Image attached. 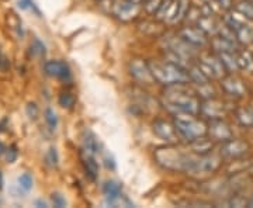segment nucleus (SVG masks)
I'll return each mask as SVG.
<instances>
[{
	"mask_svg": "<svg viewBox=\"0 0 253 208\" xmlns=\"http://www.w3.org/2000/svg\"><path fill=\"white\" fill-rule=\"evenodd\" d=\"M163 106L173 114L187 113L199 116L201 110V99L196 90H191L189 83L166 86L163 91Z\"/></svg>",
	"mask_w": 253,
	"mask_h": 208,
	"instance_id": "nucleus-1",
	"label": "nucleus"
},
{
	"mask_svg": "<svg viewBox=\"0 0 253 208\" xmlns=\"http://www.w3.org/2000/svg\"><path fill=\"white\" fill-rule=\"evenodd\" d=\"M196 155L191 149H181L176 144H168L161 148H156L154 152L155 161L166 170L186 173L189 170L190 165L194 161Z\"/></svg>",
	"mask_w": 253,
	"mask_h": 208,
	"instance_id": "nucleus-2",
	"label": "nucleus"
},
{
	"mask_svg": "<svg viewBox=\"0 0 253 208\" xmlns=\"http://www.w3.org/2000/svg\"><path fill=\"white\" fill-rule=\"evenodd\" d=\"M149 68L154 75L155 82L163 86H172L180 83H189L190 76L187 69L170 61H149Z\"/></svg>",
	"mask_w": 253,
	"mask_h": 208,
	"instance_id": "nucleus-3",
	"label": "nucleus"
},
{
	"mask_svg": "<svg viewBox=\"0 0 253 208\" xmlns=\"http://www.w3.org/2000/svg\"><path fill=\"white\" fill-rule=\"evenodd\" d=\"M173 124L180 139L187 144L200 136L207 135V123L203 118H197L196 114L177 113L173 116Z\"/></svg>",
	"mask_w": 253,
	"mask_h": 208,
	"instance_id": "nucleus-4",
	"label": "nucleus"
},
{
	"mask_svg": "<svg viewBox=\"0 0 253 208\" xmlns=\"http://www.w3.org/2000/svg\"><path fill=\"white\" fill-rule=\"evenodd\" d=\"M224 158L221 154H210L206 155H196L194 161L190 165L189 170L186 174H189L194 179H203V177H208L211 174H214L222 167L224 163Z\"/></svg>",
	"mask_w": 253,
	"mask_h": 208,
	"instance_id": "nucleus-5",
	"label": "nucleus"
},
{
	"mask_svg": "<svg viewBox=\"0 0 253 208\" xmlns=\"http://www.w3.org/2000/svg\"><path fill=\"white\" fill-rule=\"evenodd\" d=\"M190 7V0H163L162 7L155 17L161 23L173 26L186 20Z\"/></svg>",
	"mask_w": 253,
	"mask_h": 208,
	"instance_id": "nucleus-6",
	"label": "nucleus"
},
{
	"mask_svg": "<svg viewBox=\"0 0 253 208\" xmlns=\"http://www.w3.org/2000/svg\"><path fill=\"white\" fill-rule=\"evenodd\" d=\"M199 68L207 75L211 81H221L224 76L228 75V71L222 64L221 58L215 52H208V54H200L197 56Z\"/></svg>",
	"mask_w": 253,
	"mask_h": 208,
	"instance_id": "nucleus-7",
	"label": "nucleus"
},
{
	"mask_svg": "<svg viewBox=\"0 0 253 208\" xmlns=\"http://www.w3.org/2000/svg\"><path fill=\"white\" fill-rule=\"evenodd\" d=\"M144 11V6L132 0H120L113 6V16L121 23L135 21Z\"/></svg>",
	"mask_w": 253,
	"mask_h": 208,
	"instance_id": "nucleus-8",
	"label": "nucleus"
},
{
	"mask_svg": "<svg viewBox=\"0 0 253 208\" xmlns=\"http://www.w3.org/2000/svg\"><path fill=\"white\" fill-rule=\"evenodd\" d=\"M251 151V145L248 144L245 139H239V138H232L229 141H226L224 144H221L219 148V154L221 156L226 159V161H241Z\"/></svg>",
	"mask_w": 253,
	"mask_h": 208,
	"instance_id": "nucleus-9",
	"label": "nucleus"
},
{
	"mask_svg": "<svg viewBox=\"0 0 253 208\" xmlns=\"http://www.w3.org/2000/svg\"><path fill=\"white\" fill-rule=\"evenodd\" d=\"M207 135L215 144L217 142L218 144H224V142L234 138V131L224 118H214V120H208Z\"/></svg>",
	"mask_w": 253,
	"mask_h": 208,
	"instance_id": "nucleus-10",
	"label": "nucleus"
},
{
	"mask_svg": "<svg viewBox=\"0 0 253 208\" xmlns=\"http://www.w3.org/2000/svg\"><path fill=\"white\" fill-rule=\"evenodd\" d=\"M219 86L225 94H228L229 97H234V99H242L248 93L245 82L234 73H228L226 76H224L219 81Z\"/></svg>",
	"mask_w": 253,
	"mask_h": 208,
	"instance_id": "nucleus-11",
	"label": "nucleus"
},
{
	"mask_svg": "<svg viewBox=\"0 0 253 208\" xmlns=\"http://www.w3.org/2000/svg\"><path fill=\"white\" fill-rule=\"evenodd\" d=\"M179 36L187 42L191 46H194V48H204L206 45L210 44V38L199 27V26H196V24H189V26H186V27H181L180 31L177 33Z\"/></svg>",
	"mask_w": 253,
	"mask_h": 208,
	"instance_id": "nucleus-12",
	"label": "nucleus"
},
{
	"mask_svg": "<svg viewBox=\"0 0 253 208\" xmlns=\"http://www.w3.org/2000/svg\"><path fill=\"white\" fill-rule=\"evenodd\" d=\"M129 73L134 78V81L141 83V84H152L155 82L149 64L145 62L144 59H139V58L132 59L129 62Z\"/></svg>",
	"mask_w": 253,
	"mask_h": 208,
	"instance_id": "nucleus-13",
	"label": "nucleus"
},
{
	"mask_svg": "<svg viewBox=\"0 0 253 208\" xmlns=\"http://www.w3.org/2000/svg\"><path fill=\"white\" fill-rule=\"evenodd\" d=\"M226 109L224 101L218 100L217 97H211V99L201 100V110H200V116L206 117L207 120H214V118H224L226 114Z\"/></svg>",
	"mask_w": 253,
	"mask_h": 208,
	"instance_id": "nucleus-14",
	"label": "nucleus"
},
{
	"mask_svg": "<svg viewBox=\"0 0 253 208\" xmlns=\"http://www.w3.org/2000/svg\"><path fill=\"white\" fill-rule=\"evenodd\" d=\"M152 128H154L155 135L159 136L166 144H177V141L180 139L174 128V124L166 120H155Z\"/></svg>",
	"mask_w": 253,
	"mask_h": 208,
	"instance_id": "nucleus-15",
	"label": "nucleus"
},
{
	"mask_svg": "<svg viewBox=\"0 0 253 208\" xmlns=\"http://www.w3.org/2000/svg\"><path fill=\"white\" fill-rule=\"evenodd\" d=\"M44 71H45L48 76L55 78V79H61L63 82L71 81V78H72V72H71L69 65L66 64L65 61H59V59L45 62Z\"/></svg>",
	"mask_w": 253,
	"mask_h": 208,
	"instance_id": "nucleus-16",
	"label": "nucleus"
},
{
	"mask_svg": "<svg viewBox=\"0 0 253 208\" xmlns=\"http://www.w3.org/2000/svg\"><path fill=\"white\" fill-rule=\"evenodd\" d=\"M210 46L215 54H225V52H236L239 49V44L231 41L221 36H214L210 38Z\"/></svg>",
	"mask_w": 253,
	"mask_h": 208,
	"instance_id": "nucleus-17",
	"label": "nucleus"
},
{
	"mask_svg": "<svg viewBox=\"0 0 253 208\" xmlns=\"http://www.w3.org/2000/svg\"><path fill=\"white\" fill-rule=\"evenodd\" d=\"M221 24L222 23H219L217 18L214 17V14H201V17L196 23V26H199L208 37L217 36Z\"/></svg>",
	"mask_w": 253,
	"mask_h": 208,
	"instance_id": "nucleus-18",
	"label": "nucleus"
},
{
	"mask_svg": "<svg viewBox=\"0 0 253 208\" xmlns=\"http://www.w3.org/2000/svg\"><path fill=\"white\" fill-rule=\"evenodd\" d=\"M248 23H251V20L248 17H245L244 14L241 11H238L235 7L228 10L226 11V16L224 17V24H226L231 30H234L235 33L241 27H244L245 24H248Z\"/></svg>",
	"mask_w": 253,
	"mask_h": 208,
	"instance_id": "nucleus-19",
	"label": "nucleus"
},
{
	"mask_svg": "<svg viewBox=\"0 0 253 208\" xmlns=\"http://www.w3.org/2000/svg\"><path fill=\"white\" fill-rule=\"evenodd\" d=\"M214 141L210 138L208 135L204 136H200L197 139H194V141H191L189 142L190 145V149L194 152V154L197 155H206L210 154V152H212V148H214Z\"/></svg>",
	"mask_w": 253,
	"mask_h": 208,
	"instance_id": "nucleus-20",
	"label": "nucleus"
},
{
	"mask_svg": "<svg viewBox=\"0 0 253 208\" xmlns=\"http://www.w3.org/2000/svg\"><path fill=\"white\" fill-rule=\"evenodd\" d=\"M235 56L239 71L253 73V52H251L249 49H238Z\"/></svg>",
	"mask_w": 253,
	"mask_h": 208,
	"instance_id": "nucleus-21",
	"label": "nucleus"
},
{
	"mask_svg": "<svg viewBox=\"0 0 253 208\" xmlns=\"http://www.w3.org/2000/svg\"><path fill=\"white\" fill-rule=\"evenodd\" d=\"M82 162H83V167H84L86 176H87L90 180H96V179H97V174H99V163L96 162L94 156H93V155L83 154V156H82Z\"/></svg>",
	"mask_w": 253,
	"mask_h": 208,
	"instance_id": "nucleus-22",
	"label": "nucleus"
},
{
	"mask_svg": "<svg viewBox=\"0 0 253 208\" xmlns=\"http://www.w3.org/2000/svg\"><path fill=\"white\" fill-rule=\"evenodd\" d=\"M236 121L244 128L253 129V107H241L235 111Z\"/></svg>",
	"mask_w": 253,
	"mask_h": 208,
	"instance_id": "nucleus-23",
	"label": "nucleus"
},
{
	"mask_svg": "<svg viewBox=\"0 0 253 208\" xmlns=\"http://www.w3.org/2000/svg\"><path fill=\"white\" fill-rule=\"evenodd\" d=\"M99 152L100 145L99 142H97V139H96V136H94L93 132L87 131V132L84 134V136H83V154L96 156Z\"/></svg>",
	"mask_w": 253,
	"mask_h": 208,
	"instance_id": "nucleus-24",
	"label": "nucleus"
},
{
	"mask_svg": "<svg viewBox=\"0 0 253 208\" xmlns=\"http://www.w3.org/2000/svg\"><path fill=\"white\" fill-rule=\"evenodd\" d=\"M236 34V40H238V44L239 45H249L253 44V24L252 21L245 24L244 27H241Z\"/></svg>",
	"mask_w": 253,
	"mask_h": 208,
	"instance_id": "nucleus-25",
	"label": "nucleus"
},
{
	"mask_svg": "<svg viewBox=\"0 0 253 208\" xmlns=\"http://www.w3.org/2000/svg\"><path fill=\"white\" fill-rule=\"evenodd\" d=\"M103 193L107 199H114L120 194H123V184L117 180H107L103 184Z\"/></svg>",
	"mask_w": 253,
	"mask_h": 208,
	"instance_id": "nucleus-26",
	"label": "nucleus"
},
{
	"mask_svg": "<svg viewBox=\"0 0 253 208\" xmlns=\"http://www.w3.org/2000/svg\"><path fill=\"white\" fill-rule=\"evenodd\" d=\"M33 184H34V179L30 173H23L17 177V187L23 193H28V191L33 189Z\"/></svg>",
	"mask_w": 253,
	"mask_h": 208,
	"instance_id": "nucleus-27",
	"label": "nucleus"
},
{
	"mask_svg": "<svg viewBox=\"0 0 253 208\" xmlns=\"http://www.w3.org/2000/svg\"><path fill=\"white\" fill-rule=\"evenodd\" d=\"M106 206H109V207H134V203L124 194H120L114 199L106 200Z\"/></svg>",
	"mask_w": 253,
	"mask_h": 208,
	"instance_id": "nucleus-28",
	"label": "nucleus"
},
{
	"mask_svg": "<svg viewBox=\"0 0 253 208\" xmlns=\"http://www.w3.org/2000/svg\"><path fill=\"white\" fill-rule=\"evenodd\" d=\"M238 11H241L245 17H248L253 21V0H241L235 6Z\"/></svg>",
	"mask_w": 253,
	"mask_h": 208,
	"instance_id": "nucleus-29",
	"label": "nucleus"
},
{
	"mask_svg": "<svg viewBox=\"0 0 253 208\" xmlns=\"http://www.w3.org/2000/svg\"><path fill=\"white\" fill-rule=\"evenodd\" d=\"M162 4L163 0H148V1H145L142 6H144V11L146 14H149V16H156L159 9L162 7Z\"/></svg>",
	"mask_w": 253,
	"mask_h": 208,
	"instance_id": "nucleus-30",
	"label": "nucleus"
},
{
	"mask_svg": "<svg viewBox=\"0 0 253 208\" xmlns=\"http://www.w3.org/2000/svg\"><path fill=\"white\" fill-rule=\"evenodd\" d=\"M75 96H73L72 93H69V91H65L62 93L61 96H59V104L65 107V109H71L73 104H75Z\"/></svg>",
	"mask_w": 253,
	"mask_h": 208,
	"instance_id": "nucleus-31",
	"label": "nucleus"
},
{
	"mask_svg": "<svg viewBox=\"0 0 253 208\" xmlns=\"http://www.w3.org/2000/svg\"><path fill=\"white\" fill-rule=\"evenodd\" d=\"M45 121L49 129H52V131L56 129V127H58V117H56V114H55V111L52 109L45 110Z\"/></svg>",
	"mask_w": 253,
	"mask_h": 208,
	"instance_id": "nucleus-32",
	"label": "nucleus"
},
{
	"mask_svg": "<svg viewBox=\"0 0 253 208\" xmlns=\"http://www.w3.org/2000/svg\"><path fill=\"white\" fill-rule=\"evenodd\" d=\"M3 154H4V158H6V161H7V162L13 163L16 159H17L18 151H17V148L13 145V146H10V148H7V149H4V151H3Z\"/></svg>",
	"mask_w": 253,
	"mask_h": 208,
	"instance_id": "nucleus-33",
	"label": "nucleus"
},
{
	"mask_svg": "<svg viewBox=\"0 0 253 208\" xmlns=\"http://www.w3.org/2000/svg\"><path fill=\"white\" fill-rule=\"evenodd\" d=\"M249 201L251 200H245L242 196H234L229 200V206H232V207H249Z\"/></svg>",
	"mask_w": 253,
	"mask_h": 208,
	"instance_id": "nucleus-34",
	"label": "nucleus"
},
{
	"mask_svg": "<svg viewBox=\"0 0 253 208\" xmlns=\"http://www.w3.org/2000/svg\"><path fill=\"white\" fill-rule=\"evenodd\" d=\"M46 163L49 165V166H56L58 165V154H56V149L55 148H49V151H48V154H46Z\"/></svg>",
	"mask_w": 253,
	"mask_h": 208,
	"instance_id": "nucleus-35",
	"label": "nucleus"
},
{
	"mask_svg": "<svg viewBox=\"0 0 253 208\" xmlns=\"http://www.w3.org/2000/svg\"><path fill=\"white\" fill-rule=\"evenodd\" d=\"M18 7L23 10H34L37 14H40V11L36 7V4L33 3V0H18L17 1Z\"/></svg>",
	"mask_w": 253,
	"mask_h": 208,
	"instance_id": "nucleus-36",
	"label": "nucleus"
},
{
	"mask_svg": "<svg viewBox=\"0 0 253 208\" xmlns=\"http://www.w3.org/2000/svg\"><path fill=\"white\" fill-rule=\"evenodd\" d=\"M52 203H54L55 207H65L66 206V200H65V197H63L62 194H59V193H54L52 194Z\"/></svg>",
	"mask_w": 253,
	"mask_h": 208,
	"instance_id": "nucleus-37",
	"label": "nucleus"
},
{
	"mask_svg": "<svg viewBox=\"0 0 253 208\" xmlns=\"http://www.w3.org/2000/svg\"><path fill=\"white\" fill-rule=\"evenodd\" d=\"M31 51L33 52H38L40 55H44L45 54V45L40 40H34V42L31 45Z\"/></svg>",
	"mask_w": 253,
	"mask_h": 208,
	"instance_id": "nucleus-38",
	"label": "nucleus"
},
{
	"mask_svg": "<svg viewBox=\"0 0 253 208\" xmlns=\"http://www.w3.org/2000/svg\"><path fill=\"white\" fill-rule=\"evenodd\" d=\"M26 111H27V116L31 120H36L38 117V107H37L36 103H28Z\"/></svg>",
	"mask_w": 253,
	"mask_h": 208,
	"instance_id": "nucleus-39",
	"label": "nucleus"
},
{
	"mask_svg": "<svg viewBox=\"0 0 253 208\" xmlns=\"http://www.w3.org/2000/svg\"><path fill=\"white\" fill-rule=\"evenodd\" d=\"M103 161H104V165H106L107 169H111V170H113V169L116 167V161H114V158H113V155L111 154H104Z\"/></svg>",
	"mask_w": 253,
	"mask_h": 208,
	"instance_id": "nucleus-40",
	"label": "nucleus"
},
{
	"mask_svg": "<svg viewBox=\"0 0 253 208\" xmlns=\"http://www.w3.org/2000/svg\"><path fill=\"white\" fill-rule=\"evenodd\" d=\"M215 1V4H218V7L222 10H225V11H228V10L232 9V0H214Z\"/></svg>",
	"mask_w": 253,
	"mask_h": 208,
	"instance_id": "nucleus-41",
	"label": "nucleus"
},
{
	"mask_svg": "<svg viewBox=\"0 0 253 208\" xmlns=\"http://www.w3.org/2000/svg\"><path fill=\"white\" fill-rule=\"evenodd\" d=\"M201 1H203V4H204V6H210V7L212 6L211 3H214V4H215V1H214V0H201Z\"/></svg>",
	"mask_w": 253,
	"mask_h": 208,
	"instance_id": "nucleus-42",
	"label": "nucleus"
},
{
	"mask_svg": "<svg viewBox=\"0 0 253 208\" xmlns=\"http://www.w3.org/2000/svg\"><path fill=\"white\" fill-rule=\"evenodd\" d=\"M36 206H40V207H48V204H46L45 201H42V200H38L36 203Z\"/></svg>",
	"mask_w": 253,
	"mask_h": 208,
	"instance_id": "nucleus-43",
	"label": "nucleus"
},
{
	"mask_svg": "<svg viewBox=\"0 0 253 208\" xmlns=\"http://www.w3.org/2000/svg\"><path fill=\"white\" fill-rule=\"evenodd\" d=\"M3 184H4V180H3V174L0 172V190L3 189Z\"/></svg>",
	"mask_w": 253,
	"mask_h": 208,
	"instance_id": "nucleus-44",
	"label": "nucleus"
},
{
	"mask_svg": "<svg viewBox=\"0 0 253 208\" xmlns=\"http://www.w3.org/2000/svg\"><path fill=\"white\" fill-rule=\"evenodd\" d=\"M132 1H135V3H139V4H144L145 1H148V0H132Z\"/></svg>",
	"mask_w": 253,
	"mask_h": 208,
	"instance_id": "nucleus-45",
	"label": "nucleus"
},
{
	"mask_svg": "<svg viewBox=\"0 0 253 208\" xmlns=\"http://www.w3.org/2000/svg\"><path fill=\"white\" fill-rule=\"evenodd\" d=\"M249 169H251V172L253 173V159L249 162Z\"/></svg>",
	"mask_w": 253,
	"mask_h": 208,
	"instance_id": "nucleus-46",
	"label": "nucleus"
},
{
	"mask_svg": "<svg viewBox=\"0 0 253 208\" xmlns=\"http://www.w3.org/2000/svg\"><path fill=\"white\" fill-rule=\"evenodd\" d=\"M249 207H253V196L252 199H251V201H249Z\"/></svg>",
	"mask_w": 253,
	"mask_h": 208,
	"instance_id": "nucleus-47",
	"label": "nucleus"
},
{
	"mask_svg": "<svg viewBox=\"0 0 253 208\" xmlns=\"http://www.w3.org/2000/svg\"><path fill=\"white\" fill-rule=\"evenodd\" d=\"M252 107H253V104H252Z\"/></svg>",
	"mask_w": 253,
	"mask_h": 208,
	"instance_id": "nucleus-48",
	"label": "nucleus"
}]
</instances>
